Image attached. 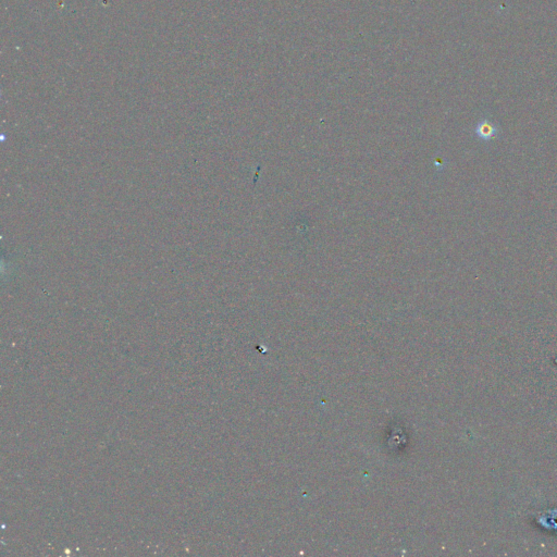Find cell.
<instances>
[{
    "label": "cell",
    "mask_w": 557,
    "mask_h": 557,
    "mask_svg": "<svg viewBox=\"0 0 557 557\" xmlns=\"http://www.w3.org/2000/svg\"><path fill=\"white\" fill-rule=\"evenodd\" d=\"M497 130L493 123L490 122L489 120L481 121L476 127V134L478 135L482 140H491L496 136Z\"/></svg>",
    "instance_id": "obj_1"
}]
</instances>
